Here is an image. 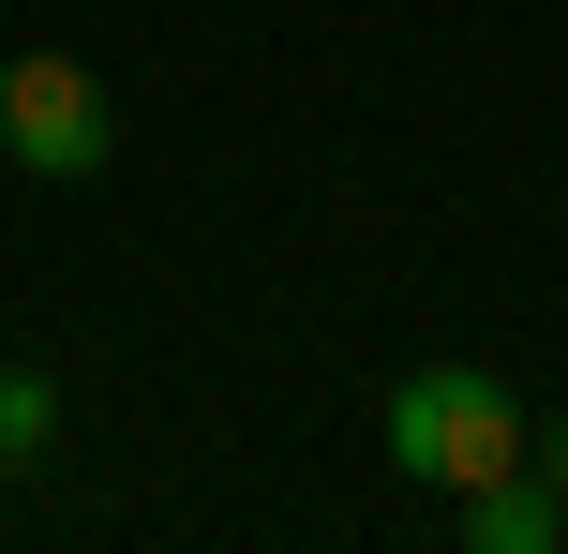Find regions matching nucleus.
I'll return each mask as SVG.
<instances>
[{
	"mask_svg": "<svg viewBox=\"0 0 568 554\" xmlns=\"http://www.w3.org/2000/svg\"><path fill=\"white\" fill-rule=\"evenodd\" d=\"M374 450H389L404 480H434V495H464V480L524 465V405L479 375V360H419V375L389 390V420H374Z\"/></svg>",
	"mask_w": 568,
	"mask_h": 554,
	"instance_id": "f257e3e1",
	"label": "nucleus"
},
{
	"mask_svg": "<svg viewBox=\"0 0 568 554\" xmlns=\"http://www.w3.org/2000/svg\"><path fill=\"white\" fill-rule=\"evenodd\" d=\"M0 150H16L30 180H105V165H120V105H105V75H90V60H60V46L0 60Z\"/></svg>",
	"mask_w": 568,
	"mask_h": 554,
	"instance_id": "f03ea898",
	"label": "nucleus"
},
{
	"mask_svg": "<svg viewBox=\"0 0 568 554\" xmlns=\"http://www.w3.org/2000/svg\"><path fill=\"white\" fill-rule=\"evenodd\" d=\"M449 525H464V554H554V540H568V510L509 465V480H464V495H449Z\"/></svg>",
	"mask_w": 568,
	"mask_h": 554,
	"instance_id": "7ed1b4c3",
	"label": "nucleus"
},
{
	"mask_svg": "<svg viewBox=\"0 0 568 554\" xmlns=\"http://www.w3.org/2000/svg\"><path fill=\"white\" fill-rule=\"evenodd\" d=\"M30 450H60V375L45 360H0V465H30Z\"/></svg>",
	"mask_w": 568,
	"mask_h": 554,
	"instance_id": "20e7f679",
	"label": "nucleus"
},
{
	"mask_svg": "<svg viewBox=\"0 0 568 554\" xmlns=\"http://www.w3.org/2000/svg\"><path fill=\"white\" fill-rule=\"evenodd\" d=\"M524 480H539V495L568 510V420H524Z\"/></svg>",
	"mask_w": 568,
	"mask_h": 554,
	"instance_id": "39448f33",
	"label": "nucleus"
}]
</instances>
